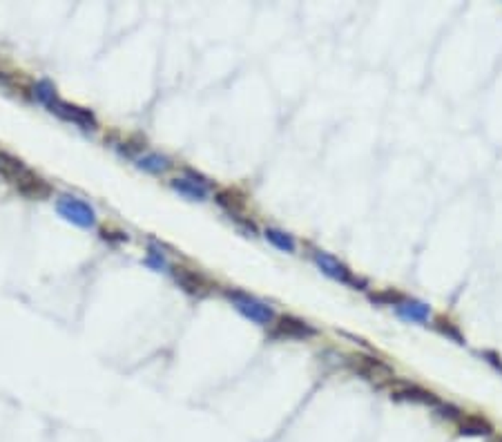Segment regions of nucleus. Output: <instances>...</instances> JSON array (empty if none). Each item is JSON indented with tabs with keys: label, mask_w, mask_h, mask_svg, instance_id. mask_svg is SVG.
Here are the masks:
<instances>
[{
	"label": "nucleus",
	"mask_w": 502,
	"mask_h": 442,
	"mask_svg": "<svg viewBox=\"0 0 502 442\" xmlns=\"http://www.w3.org/2000/svg\"><path fill=\"white\" fill-rule=\"evenodd\" d=\"M0 172L14 183L18 192L29 196V199H45V196L50 194V186H47L39 175H34L29 168L22 166V161L16 156L0 152Z\"/></svg>",
	"instance_id": "obj_1"
},
{
	"label": "nucleus",
	"mask_w": 502,
	"mask_h": 442,
	"mask_svg": "<svg viewBox=\"0 0 502 442\" xmlns=\"http://www.w3.org/2000/svg\"><path fill=\"white\" fill-rule=\"evenodd\" d=\"M228 300L232 302V306L241 313L246 315L248 319H252L255 324L259 326H268L275 322V313L271 306H266L264 302H259L257 297L248 293H241V290H228Z\"/></svg>",
	"instance_id": "obj_2"
},
{
	"label": "nucleus",
	"mask_w": 502,
	"mask_h": 442,
	"mask_svg": "<svg viewBox=\"0 0 502 442\" xmlns=\"http://www.w3.org/2000/svg\"><path fill=\"white\" fill-rule=\"evenodd\" d=\"M56 210H58L60 217L72 221V224L79 226V228H92L96 224L94 208L90 203L76 199V196H60V199L56 201Z\"/></svg>",
	"instance_id": "obj_3"
},
{
	"label": "nucleus",
	"mask_w": 502,
	"mask_h": 442,
	"mask_svg": "<svg viewBox=\"0 0 502 442\" xmlns=\"http://www.w3.org/2000/svg\"><path fill=\"white\" fill-rule=\"evenodd\" d=\"M47 107H50L56 116L76 123V126H81V128H85V130H94V128H96V116L90 112V109L79 107V105L67 103V101H60L58 96L52 98V101L47 103Z\"/></svg>",
	"instance_id": "obj_4"
},
{
	"label": "nucleus",
	"mask_w": 502,
	"mask_h": 442,
	"mask_svg": "<svg viewBox=\"0 0 502 442\" xmlns=\"http://www.w3.org/2000/svg\"><path fill=\"white\" fill-rule=\"evenodd\" d=\"M353 360H355V368H358L362 375L373 380V382H391V380H395L393 371L379 360L364 358V355H358V358H353Z\"/></svg>",
	"instance_id": "obj_5"
},
{
	"label": "nucleus",
	"mask_w": 502,
	"mask_h": 442,
	"mask_svg": "<svg viewBox=\"0 0 502 442\" xmlns=\"http://www.w3.org/2000/svg\"><path fill=\"white\" fill-rule=\"evenodd\" d=\"M275 335L279 337H311L315 335V328L297 317H279L275 324Z\"/></svg>",
	"instance_id": "obj_6"
},
{
	"label": "nucleus",
	"mask_w": 502,
	"mask_h": 442,
	"mask_svg": "<svg viewBox=\"0 0 502 442\" xmlns=\"http://www.w3.org/2000/svg\"><path fill=\"white\" fill-rule=\"evenodd\" d=\"M172 188L179 190L181 194H186L188 199H192V201H203L205 196H208V183L201 177H197V175H194L192 179H188V177L175 179Z\"/></svg>",
	"instance_id": "obj_7"
},
{
	"label": "nucleus",
	"mask_w": 502,
	"mask_h": 442,
	"mask_svg": "<svg viewBox=\"0 0 502 442\" xmlns=\"http://www.w3.org/2000/svg\"><path fill=\"white\" fill-rule=\"evenodd\" d=\"M175 277L179 284L186 288L190 295H205L210 290V284H208V279L199 273H194V270H188V268H175Z\"/></svg>",
	"instance_id": "obj_8"
},
{
	"label": "nucleus",
	"mask_w": 502,
	"mask_h": 442,
	"mask_svg": "<svg viewBox=\"0 0 502 442\" xmlns=\"http://www.w3.org/2000/svg\"><path fill=\"white\" fill-rule=\"evenodd\" d=\"M313 260H315V264L320 266L328 277L339 279V281H351L348 268H346L344 264H339L333 255H328V253H315Z\"/></svg>",
	"instance_id": "obj_9"
},
{
	"label": "nucleus",
	"mask_w": 502,
	"mask_h": 442,
	"mask_svg": "<svg viewBox=\"0 0 502 442\" xmlns=\"http://www.w3.org/2000/svg\"><path fill=\"white\" fill-rule=\"evenodd\" d=\"M391 393H393L395 398H404V400H415V402H435L433 393L431 391H424L415 384H409V382H395V380H391Z\"/></svg>",
	"instance_id": "obj_10"
},
{
	"label": "nucleus",
	"mask_w": 502,
	"mask_h": 442,
	"mask_svg": "<svg viewBox=\"0 0 502 442\" xmlns=\"http://www.w3.org/2000/svg\"><path fill=\"white\" fill-rule=\"evenodd\" d=\"M398 313L404 317V319H411V322H428V306L422 304V302H415V300H407V302H400L398 304Z\"/></svg>",
	"instance_id": "obj_11"
},
{
	"label": "nucleus",
	"mask_w": 502,
	"mask_h": 442,
	"mask_svg": "<svg viewBox=\"0 0 502 442\" xmlns=\"http://www.w3.org/2000/svg\"><path fill=\"white\" fill-rule=\"evenodd\" d=\"M217 203L224 206L226 210L232 213V215H237V213L243 210V208H246V199H243V196L237 190H230V188L217 192Z\"/></svg>",
	"instance_id": "obj_12"
},
{
	"label": "nucleus",
	"mask_w": 502,
	"mask_h": 442,
	"mask_svg": "<svg viewBox=\"0 0 502 442\" xmlns=\"http://www.w3.org/2000/svg\"><path fill=\"white\" fill-rule=\"evenodd\" d=\"M139 168L148 170V172H154V175H161V172H168L170 168H172V163H170L168 156L150 152V154H143L139 159Z\"/></svg>",
	"instance_id": "obj_13"
},
{
	"label": "nucleus",
	"mask_w": 502,
	"mask_h": 442,
	"mask_svg": "<svg viewBox=\"0 0 502 442\" xmlns=\"http://www.w3.org/2000/svg\"><path fill=\"white\" fill-rule=\"evenodd\" d=\"M266 239L271 241L275 248H279V250H284V253H295V239H292L288 232H284V230H277V228H266Z\"/></svg>",
	"instance_id": "obj_14"
},
{
	"label": "nucleus",
	"mask_w": 502,
	"mask_h": 442,
	"mask_svg": "<svg viewBox=\"0 0 502 442\" xmlns=\"http://www.w3.org/2000/svg\"><path fill=\"white\" fill-rule=\"evenodd\" d=\"M458 422H460L462 434H473V436L491 434V427H489L480 415H464V417H460Z\"/></svg>",
	"instance_id": "obj_15"
},
{
	"label": "nucleus",
	"mask_w": 502,
	"mask_h": 442,
	"mask_svg": "<svg viewBox=\"0 0 502 442\" xmlns=\"http://www.w3.org/2000/svg\"><path fill=\"white\" fill-rule=\"evenodd\" d=\"M36 98L47 105V103L52 101V98H56V88L50 81H41L39 85H36Z\"/></svg>",
	"instance_id": "obj_16"
},
{
	"label": "nucleus",
	"mask_w": 502,
	"mask_h": 442,
	"mask_svg": "<svg viewBox=\"0 0 502 442\" xmlns=\"http://www.w3.org/2000/svg\"><path fill=\"white\" fill-rule=\"evenodd\" d=\"M148 264L161 270V266H165V257H163L161 253H156V250H150V255H148Z\"/></svg>",
	"instance_id": "obj_17"
}]
</instances>
